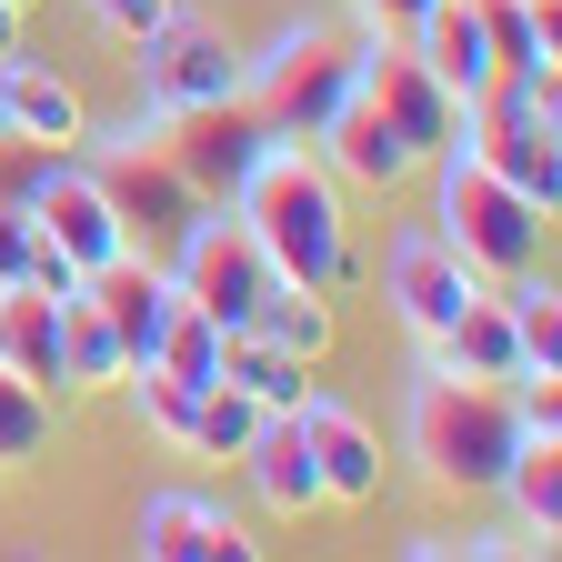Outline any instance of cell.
Masks as SVG:
<instances>
[{
	"mask_svg": "<svg viewBox=\"0 0 562 562\" xmlns=\"http://www.w3.org/2000/svg\"><path fill=\"white\" fill-rule=\"evenodd\" d=\"M232 211L251 222V241L271 251L281 281H312V292H331V302L362 281V251H351V191L322 171L312 140H271Z\"/></svg>",
	"mask_w": 562,
	"mask_h": 562,
	"instance_id": "obj_1",
	"label": "cell"
},
{
	"mask_svg": "<svg viewBox=\"0 0 562 562\" xmlns=\"http://www.w3.org/2000/svg\"><path fill=\"white\" fill-rule=\"evenodd\" d=\"M402 442H412V462H422L432 492H492L503 462H513V442H522V412H513L503 382H462L442 362H422L412 412H402Z\"/></svg>",
	"mask_w": 562,
	"mask_h": 562,
	"instance_id": "obj_2",
	"label": "cell"
},
{
	"mask_svg": "<svg viewBox=\"0 0 562 562\" xmlns=\"http://www.w3.org/2000/svg\"><path fill=\"white\" fill-rule=\"evenodd\" d=\"M351 91H362V41H341L331 21H281L261 50H241V101L271 140H322Z\"/></svg>",
	"mask_w": 562,
	"mask_h": 562,
	"instance_id": "obj_3",
	"label": "cell"
},
{
	"mask_svg": "<svg viewBox=\"0 0 562 562\" xmlns=\"http://www.w3.org/2000/svg\"><path fill=\"white\" fill-rule=\"evenodd\" d=\"M422 171H432V232H442L482 281H513V271H532V261L552 251V211L522 201L503 171H482L472 151H442V161H422Z\"/></svg>",
	"mask_w": 562,
	"mask_h": 562,
	"instance_id": "obj_4",
	"label": "cell"
},
{
	"mask_svg": "<svg viewBox=\"0 0 562 562\" xmlns=\"http://www.w3.org/2000/svg\"><path fill=\"white\" fill-rule=\"evenodd\" d=\"M171 292L191 302V312H211V322H222V331H251L261 322V302H271V251L251 241V222H241V211L232 201H201L191 211V222L171 232Z\"/></svg>",
	"mask_w": 562,
	"mask_h": 562,
	"instance_id": "obj_5",
	"label": "cell"
},
{
	"mask_svg": "<svg viewBox=\"0 0 562 562\" xmlns=\"http://www.w3.org/2000/svg\"><path fill=\"white\" fill-rule=\"evenodd\" d=\"M462 151L482 171H503L522 201L562 211V101H552V81H492L472 101V140Z\"/></svg>",
	"mask_w": 562,
	"mask_h": 562,
	"instance_id": "obj_6",
	"label": "cell"
},
{
	"mask_svg": "<svg viewBox=\"0 0 562 562\" xmlns=\"http://www.w3.org/2000/svg\"><path fill=\"white\" fill-rule=\"evenodd\" d=\"M131 70H140V101H151L161 121L211 111V101H241V41L222 21H191V11H171L151 41H140Z\"/></svg>",
	"mask_w": 562,
	"mask_h": 562,
	"instance_id": "obj_7",
	"label": "cell"
},
{
	"mask_svg": "<svg viewBox=\"0 0 562 562\" xmlns=\"http://www.w3.org/2000/svg\"><path fill=\"white\" fill-rule=\"evenodd\" d=\"M362 101L412 140L422 161H442V151H462L472 140V101L452 91V81H432L402 41H382V31H362Z\"/></svg>",
	"mask_w": 562,
	"mask_h": 562,
	"instance_id": "obj_8",
	"label": "cell"
},
{
	"mask_svg": "<svg viewBox=\"0 0 562 562\" xmlns=\"http://www.w3.org/2000/svg\"><path fill=\"white\" fill-rule=\"evenodd\" d=\"M31 222H41V241L60 251V261H81V271H111L121 251H140L131 241V222L111 211V191L91 181V161L81 151H41V171H31Z\"/></svg>",
	"mask_w": 562,
	"mask_h": 562,
	"instance_id": "obj_9",
	"label": "cell"
},
{
	"mask_svg": "<svg viewBox=\"0 0 562 562\" xmlns=\"http://www.w3.org/2000/svg\"><path fill=\"white\" fill-rule=\"evenodd\" d=\"M482 292H492V281H482L432 222H422V232H392V251H382V302H392V322H402L412 341H442Z\"/></svg>",
	"mask_w": 562,
	"mask_h": 562,
	"instance_id": "obj_10",
	"label": "cell"
},
{
	"mask_svg": "<svg viewBox=\"0 0 562 562\" xmlns=\"http://www.w3.org/2000/svg\"><path fill=\"white\" fill-rule=\"evenodd\" d=\"M81 161H91V181L111 191V211L131 222V241H171L191 211H201V191L171 171L161 140H111V151H91V140H81Z\"/></svg>",
	"mask_w": 562,
	"mask_h": 562,
	"instance_id": "obj_11",
	"label": "cell"
},
{
	"mask_svg": "<svg viewBox=\"0 0 562 562\" xmlns=\"http://www.w3.org/2000/svg\"><path fill=\"white\" fill-rule=\"evenodd\" d=\"M261 151H271V131H261L251 101H211V111H181L171 121V171L201 201H241V181L261 171Z\"/></svg>",
	"mask_w": 562,
	"mask_h": 562,
	"instance_id": "obj_12",
	"label": "cell"
},
{
	"mask_svg": "<svg viewBox=\"0 0 562 562\" xmlns=\"http://www.w3.org/2000/svg\"><path fill=\"white\" fill-rule=\"evenodd\" d=\"M302 442H312V472H322V503H351V513H362V503H382V482H392V462H382V432H372V422L362 412H351L341 392H302Z\"/></svg>",
	"mask_w": 562,
	"mask_h": 562,
	"instance_id": "obj_13",
	"label": "cell"
},
{
	"mask_svg": "<svg viewBox=\"0 0 562 562\" xmlns=\"http://www.w3.org/2000/svg\"><path fill=\"white\" fill-rule=\"evenodd\" d=\"M140 562H251V522L232 503H211V492H140V522H131Z\"/></svg>",
	"mask_w": 562,
	"mask_h": 562,
	"instance_id": "obj_14",
	"label": "cell"
},
{
	"mask_svg": "<svg viewBox=\"0 0 562 562\" xmlns=\"http://www.w3.org/2000/svg\"><path fill=\"white\" fill-rule=\"evenodd\" d=\"M0 111H11V140L31 151H81L91 140V101L60 60H31V50H0Z\"/></svg>",
	"mask_w": 562,
	"mask_h": 562,
	"instance_id": "obj_15",
	"label": "cell"
},
{
	"mask_svg": "<svg viewBox=\"0 0 562 562\" xmlns=\"http://www.w3.org/2000/svg\"><path fill=\"white\" fill-rule=\"evenodd\" d=\"M312 151H322V171H331L341 191H402V181H422V151H412V140H402L362 91L331 111V131L312 140Z\"/></svg>",
	"mask_w": 562,
	"mask_h": 562,
	"instance_id": "obj_16",
	"label": "cell"
},
{
	"mask_svg": "<svg viewBox=\"0 0 562 562\" xmlns=\"http://www.w3.org/2000/svg\"><path fill=\"white\" fill-rule=\"evenodd\" d=\"M91 302H101V322H111V341H121V362H151L161 331H171V312H181L171 271H161L151 251H121L111 271H91Z\"/></svg>",
	"mask_w": 562,
	"mask_h": 562,
	"instance_id": "obj_17",
	"label": "cell"
},
{
	"mask_svg": "<svg viewBox=\"0 0 562 562\" xmlns=\"http://www.w3.org/2000/svg\"><path fill=\"white\" fill-rule=\"evenodd\" d=\"M241 482H251V503H261L271 522L322 513V472H312V442H302V422H292V412H271L261 432L241 442Z\"/></svg>",
	"mask_w": 562,
	"mask_h": 562,
	"instance_id": "obj_18",
	"label": "cell"
},
{
	"mask_svg": "<svg viewBox=\"0 0 562 562\" xmlns=\"http://www.w3.org/2000/svg\"><path fill=\"white\" fill-rule=\"evenodd\" d=\"M402 50L432 70V81H452L462 101H482L503 70H492V41H482V0H432L412 31H402Z\"/></svg>",
	"mask_w": 562,
	"mask_h": 562,
	"instance_id": "obj_19",
	"label": "cell"
},
{
	"mask_svg": "<svg viewBox=\"0 0 562 562\" xmlns=\"http://www.w3.org/2000/svg\"><path fill=\"white\" fill-rule=\"evenodd\" d=\"M492 503H503L513 532L552 562V542H562V432H522L513 462H503V482H492Z\"/></svg>",
	"mask_w": 562,
	"mask_h": 562,
	"instance_id": "obj_20",
	"label": "cell"
},
{
	"mask_svg": "<svg viewBox=\"0 0 562 562\" xmlns=\"http://www.w3.org/2000/svg\"><path fill=\"white\" fill-rule=\"evenodd\" d=\"M492 302H503V322L522 341V382H562V281L532 261L513 281H492Z\"/></svg>",
	"mask_w": 562,
	"mask_h": 562,
	"instance_id": "obj_21",
	"label": "cell"
},
{
	"mask_svg": "<svg viewBox=\"0 0 562 562\" xmlns=\"http://www.w3.org/2000/svg\"><path fill=\"white\" fill-rule=\"evenodd\" d=\"M422 351H432V362L442 372H462V382H522V341H513V322H503V302H472L442 341H422Z\"/></svg>",
	"mask_w": 562,
	"mask_h": 562,
	"instance_id": "obj_22",
	"label": "cell"
},
{
	"mask_svg": "<svg viewBox=\"0 0 562 562\" xmlns=\"http://www.w3.org/2000/svg\"><path fill=\"white\" fill-rule=\"evenodd\" d=\"M261 341H281L292 362H331V341H341V312H331V292H312V281H271V302H261V322H251Z\"/></svg>",
	"mask_w": 562,
	"mask_h": 562,
	"instance_id": "obj_23",
	"label": "cell"
},
{
	"mask_svg": "<svg viewBox=\"0 0 562 562\" xmlns=\"http://www.w3.org/2000/svg\"><path fill=\"white\" fill-rule=\"evenodd\" d=\"M0 362L21 382H41V392H60V302H41L31 281L0 292Z\"/></svg>",
	"mask_w": 562,
	"mask_h": 562,
	"instance_id": "obj_24",
	"label": "cell"
},
{
	"mask_svg": "<svg viewBox=\"0 0 562 562\" xmlns=\"http://www.w3.org/2000/svg\"><path fill=\"white\" fill-rule=\"evenodd\" d=\"M222 382H232V392H251L261 412H302L312 362H292V351L261 341V331H222Z\"/></svg>",
	"mask_w": 562,
	"mask_h": 562,
	"instance_id": "obj_25",
	"label": "cell"
},
{
	"mask_svg": "<svg viewBox=\"0 0 562 562\" xmlns=\"http://www.w3.org/2000/svg\"><path fill=\"white\" fill-rule=\"evenodd\" d=\"M131 362H121V341H111V322H101V302L81 292V302H60V402L70 392H111Z\"/></svg>",
	"mask_w": 562,
	"mask_h": 562,
	"instance_id": "obj_26",
	"label": "cell"
},
{
	"mask_svg": "<svg viewBox=\"0 0 562 562\" xmlns=\"http://www.w3.org/2000/svg\"><path fill=\"white\" fill-rule=\"evenodd\" d=\"M50 442H60V392H41L0 362V472H31Z\"/></svg>",
	"mask_w": 562,
	"mask_h": 562,
	"instance_id": "obj_27",
	"label": "cell"
},
{
	"mask_svg": "<svg viewBox=\"0 0 562 562\" xmlns=\"http://www.w3.org/2000/svg\"><path fill=\"white\" fill-rule=\"evenodd\" d=\"M111 392H121V412H131V422H140V432H151L161 452H181V442H191V402H201V392H191V382H171L161 362H131Z\"/></svg>",
	"mask_w": 562,
	"mask_h": 562,
	"instance_id": "obj_28",
	"label": "cell"
},
{
	"mask_svg": "<svg viewBox=\"0 0 562 562\" xmlns=\"http://www.w3.org/2000/svg\"><path fill=\"white\" fill-rule=\"evenodd\" d=\"M261 422H271V412H261L251 392H232V382H211V392L191 402V442H181V452H201V462H241V442L261 432Z\"/></svg>",
	"mask_w": 562,
	"mask_h": 562,
	"instance_id": "obj_29",
	"label": "cell"
},
{
	"mask_svg": "<svg viewBox=\"0 0 562 562\" xmlns=\"http://www.w3.org/2000/svg\"><path fill=\"white\" fill-rule=\"evenodd\" d=\"M151 362L171 372V382H191V392H211V382H222V322H211V312H171V331H161V351H151Z\"/></svg>",
	"mask_w": 562,
	"mask_h": 562,
	"instance_id": "obj_30",
	"label": "cell"
},
{
	"mask_svg": "<svg viewBox=\"0 0 562 562\" xmlns=\"http://www.w3.org/2000/svg\"><path fill=\"white\" fill-rule=\"evenodd\" d=\"M171 11H181V0H91V21H101V31L121 41V50H140V41H151V31H161Z\"/></svg>",
	"mask_w": 562,
	"mask_h": 562,
	"instance_id": "obj_31",
	"label": "cell"
},
{
	"mask_svg": "<svg viewBox=\"0 0 562 562\" xmlns=\"http://www.w3.org/2000/svg\"><path fill=\"white\" fill-rule=\"evenodd\" d=\"M402 562H472V532H442V522H422V532H402Z\"/></svg>",
	"mask_w": 562,
	"mask_h": 562,
	"instance_id": "obj_32",
	"label": "cell"
},
{
	"mask_svg": "<svg viewBox=\"0 0 562 562\" xmlns=\"http://www.w3.org/2000/svg\"><path fill=\"white\" fill-rule=\"evenodd\" d=\"M422 11H432V0H362V31H382V41H402Z\"/></svg>",
	"mask_w": 562,
	"mask_h": 562,
	"instance_id": "obj_33",
	"label": "cell"
},
{
	"mask_svg": "<svg viewBox=\"0 0 562 562\" xmlns=\"http://www.w3.org/2000/svg\"><path fill=\"white\" fill-rule=\"evenodd\" d=\"M21 21H31V11H11V0H0V50H21Z\"/></svg>",
	"mask_w": 562,
	"mask_h": 562,
	"instance_id": "obj_34",
	"label": "cell"
},
{
	"mask_svg": "<svg viewBox=\"0 0 562 562\" xmlns=\"http://www.w3.org/2000/svg\"><path fill=\"white\" fill-rule=\"evenodd\" d=\"M11 11H41V0H11Z\"/></svg>",
	"mask_w": 562,
	"mask_h": 562,
	"instance_id": "obj_35",
	"label": "cell"
}]
</instances>
